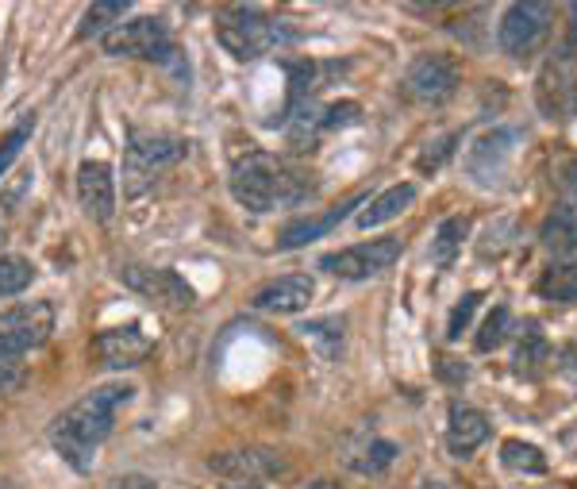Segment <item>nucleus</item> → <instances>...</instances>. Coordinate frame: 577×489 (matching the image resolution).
<instances>
[{"label":"nucleus","mask_w":577,"mask_h":489,"mask_svg":"<svg viewBox=\"0 0 577 489\" xmlns=\"http://www.w3.org/2000/svg\"><path fill=\"white\" fill-rule=\"evenodd\" d=\"M516 143H520V132H512V127H497V132L482 135V139L469 147L466 170L482 185H493L500 174H505V167H508V158H512Z\"/></svg>","instance_id":"obj_13"},{"label":"nucleus","mask_w":577,"mask_h":489,"mask_svg":"<svg viewBox=\"0 0 577 489\" xmlns=\"http://www.w3.org/2000/svg\"><path fill=\"white\" fill-rule=\"evenodd\" d=\"M508 328H512V312H508L505 305H497L489 316H485L482 332H477V351H497L500 343L508 340Z\"/></svg>","instance_id":"obj_28"},{"label":"nucleus","mask_w":577,"mask_h":489,"mask_svg":"<svg viewBox=\"0 0 577 489\" xmlns=\"http://www.w3.org/2000/svg\"><path fill=\"white\" fill-rule=\"evenodd\" d=\"M216 39L231 58L250 62V58H262L265 50L278 47L285 39V27L262 16L258 9H224L216 20Z\"/></svg>","instance_id":"obj_3"},{"label":"nucleus","mask_w":577,"mask_h":489,"mask_svg":"<svg viewBox=\"0 0 577 489\" xmlns=\"http://www.w3.org/2000/svg\"><path fill=\"white\" fill-rule=\"evenodd\" d=\"M477 305H482V289L466 293V297H462L459 305L451 308V320H446V340H451V343L462 340V332H466V323L474 320Z\"/></svg>","instance_id":"obj_29"},{"label":"nucleus","mask_w":577,"mask_h":489,"mask_svg":"<svg viewBox=\"0 0 577 489\" xmlns=\"http://www.w3.org/2000/svg\"><path fill=\"white\" fill-rule=\"evenodd\" d=\"M55 332V308L47 300H24L0 312V348L24 359L27 351L43 348Z\"/></svg>","instance_id":"obj_7"},{"label":"nucleus","mask_w":577,"mask_h":489,"mask_svg":"<svg viewBox=\"0 0 577 489\" xmlns=\"http://www.w3.org/2000/svg\"><path fill=\"white\" fill-rule=\"evenodd\" d=\"M362 201H366V197H362V193H354V197H347L343 205L328 208L324 216H308V220H288L285 228H281V236H278V251H297V247H305V243H313V239L328 236V231L339 228V224L347 220V213H351V208H359Z\"/></svg>","instance_id":"obj_17"},{"label":"nucleus","mask_w":577,"mask_h":489,"mask_svg":"<svg viewBox=\"0 0 577 489\" xmlns=\"http://www.w3.org/2000/svg\"><path fill=\"white\" fill-rule=\"evenodd\" d=\"M562 363H558V371L566 374V378H574L577 382V348H562Z\"/></svg>","instance_id":"obj_34"},{"label":"nucleus","mask_w":577,"mask_h":489,"mask_svg":"<svg viewBox=\"0 0 577 489\" xmlns=\"http://www.w3.org/2000/svg\"><path fill=\"white\" fill-rule=\"evenodd\" d=\"M551 20H554L551 4H535V0L508 4L505 16H500V32H497L500 50L512 58H531L535 50L546 47V39H551Z\"/></svg>","instance_id":"obj_5"},{"label":"nucleus","mask_w":577,"mask_h":489,"mask_svg":"<svg viewBox=\"0 0 577 489\" xmlns=\"http://www.w3.org/2000/svg\"><path fill=\"white\" fill-rule=\"evenodd\" d=\"M462 81V66L454 55H420L405 73V93L412 101H423V104H443L446 96H454Z\"/></svg>","instance_id":"obj_10"},{"label":"nucleus","mask_w":577,"mask_h":489,"mask_svg":"<svg viewBox=\"0 0 577 489\" xmlns=\"http://www.w3.org/2000/svg\"><path fill=\"white\" fill-rule=\"evenodd\" d=\"M500 463L508 470H520V474H543L546 470V458L535 443H523V440H505L500 443Z\"/></svg>","instance_id":"obj_25"},{"label":"nucleus","mask_w":577,"mask_h":489,"mask_svg":"<svg viewBox=\"0 0 577 489\" xmlns=\"http://www.w3.org/2000/svg\"><path fill=\"white\" fill-rule=\"evenodd\" d=\"M120 282L127 289L143 293V297L158 300L166 308H193L196 289L178 274V270H150V266H124L120 270Z\"/></svg>","instance_id":"obj_11"},{"label":"nucleus","mask_w":577,"mask_h":489,"mask_svg":"<svg viewBox=\"0 0 577 489\" xmlns=\"http://www.w3.org/2000/svg\"><path fill=\"white\" fill-rule=\"evenodd\" d=\"M466 236H469L466 216H446V220L439 224L435 239H431V262H439V266L454 262V254L462 251V239H466Z\"/></svg>","instance_id":"obj_24"},{"label":"nucleus","mask_w":577,"mask_h":489,"mask_svg":"<svg viewBox=\"0 0 577 489\" xmlns=\"http://www.w3.org/2000/svg\"><path fill=\"white\" fill-rule=\"evenodd\" d=\"M132 397H135V386L112 382V386L93 389V394H86L78 405H70V409L50 424V443H55V451L63 455V463H70L78 474L93 470L97 447L112 435L116 412L124 409Z\"/></svg>","instance_id":"obj_1"},{"label":"nucleus","mask_w":577,"mask_h":489,"mask_svg":"<svg viewBox=\"0 0 577 489\" xmlns=\"http://www.w3.org/2000/svg\"><path fill=\"white\" fill-rule=\"evenodd\" d=\"M239 489H254V486H239Z\"/></svg>","instance_id":"obj_41"},{"label":"nucleus","mask_w":577,"mask_h":489,"mask_svg":"<svg viewBox=\"0 0 577 489\" xmlns=\"http://www.w3.org/2000/svg\"><path fill=\"white\" fill-rule=\"evenodd\" d=\"M101 47H104V55H112V58H147V62H170V58L178 55L166 24L155 16L116 24L101 39Z\"/></svg>","instance_id":"obj_6"},{"label":"nucleus","mask_w":577,"mask_h":489,"mask_svg":"<svg viewBox=\"0 0 577 489\" xmlns=\"http://www.w3.org/2000/svg\"><path fill=\"white\" fill-rule=\"evenodd\" d=\"M112 489H158L150 478H143V474H127V478H120Z\"/></svg>","instance_id":"obj_36"},{"label":"nucleus","mask_w":577,"mask_h":489,"mask_svg":"<svg viewBox=\"0 0 577 489\" xmlns=\"http://www.w3.org/2000/svg\"><path fill=\"white\" fill-rule=\"evenodd\" d=\"M305 336H313V340H331V351L343 343V320H313L301 328Z\"/></svg>","instance_id":"obj_33"},{"label":"nucleus","mask_w":577,"mask_h":489,"mask_svg":"<svg viewBox=\"0 0 577 489\" xmlns=\"http://www.w3.org/2000/svg\"><path fill=\"white\" fill-rule=\"evenodd\" d=\"M412 201H416V185H408V182L393 185V190H385V193H377V197L359 213V228L370 231V228H382V224L397 220V216L405 213Z\"/></svg>","instance_id":"obj_20"},{"label":"nucleus","mask_w":577,"mask_h":489,"mask_svg":"<svg viewBox=\"0 0 577 489\" xmlns=\"http://www.w3.org/2000/svg\"><path fill=\"white\" fill-rule=\"evenodd\" d=\"M313 293H316V285L308 274H285V277L265 282L262 289H254L250 305H254L258 312H301V308H308Z\"/></svg>","instance_id":"obj_16"},{"label":"nucleus","mask_w":577,"mask_h":489,"mask_svg":"<svg viewBox=\"0 0 577 489\" xmlns=\"http://www.w3.org/2000/svg\"><path fill=\"white\" fill-rule=\"evenodd\" d=\"M535 101L546 120H574L577 116V66L574 50H558L543 62L535 78Z\"/></svg>","instance_id":"obj_8"},{"label":"nucleus","mask_w":577,"mask_h":489,"mask_svg":"<svg viewBox=\"0 0 577 489\" xmlns=\"http://www.w3.org/2000/svg\"><path fill=\"white\" fill-rule=\"evenodd\" d=\"M32 132H35V112H24L16 127H9V132L0 135V178L9 174V167L20 158V150L27 147Z\"/></svg>","instance_id":"obj_26"},{"label":"nucleus","mask_w":577,"mask_h":489,"mask_svg":"<svg viewBox=\"0 0 577 489\" xmlns=\"http://www.w3.org/2000/svg\"><path fill=\"white\" fill-rule=\"evenodd\" d=\"M0 489H20V486H16V481H4V478H0Z\"/></svg>","instance_id":"obj_40"},{"label":"nucleus","mask_w":577,"mask_h":489,"mask_svg":"<svg viewBox=\"0 0 577 489\" xmlns=\"http://www.w3.org/2000/svg\"><path fill=\"white\" fill-rule=\"evenodd\" d=\"M539 297L543 300H558V305H574L577 300V259L574 262H562V266L543 270L539 277Z\"/></svg>","instance_id":"obj_23"},{"label":"nucleus","mask_w":577,"mask_h":489,"mask_svg":"<svg viewBox=\"0 0 577 489\" xmlns=\"http://www.w3.org/2000/svg\"><path fill=\"white\" fill-rule=\"evenodd\" d=\"M24 378H27L24 359L0 348V397H4V394H16V389L24 386Z\"/></svg>","instance_id":"obj_30"},{"label":"nucleus","mask_w":577,"mask_h":489,"mask_svg":"<svg viewBox=\"0 0 577 489\" xmlns=\"http://www.w3.org/2000/svg\"><path fill=\"white\" fill-rule=\"evenodd\" d=\"M308 489H343V486H336V481H313Z\"/></svg>","instance_id":"obj_38"},{"label":"nucleus","mask_w":577,"mask_h":489,"mask_svg":"<svg viewBox=\"0 0 577 489\" xmlns=\"http://www.w3.org/2000/svg\"><path fill=\"white\" fill-rule=\"evenodd\" d=\"M539 243L551 254H574L577 251V208L558 205L539 228Z\"/></svg>","instance_id":"obj_21"},{"label":"nucleus","mask_w":577,"mask_h":489,"mask_svg":"<svg viewBox=\"0 0 577 489\" xmlns=\"http://www.w3.org/2000/svg\"><path fill=\"white\" fill-rule=\"evenodd\" d=\"M423 489H446L443 481H423Z\"/></svg>","instance_id":"obj_39"},{"label":"nucleus","mask_w":577,"mask_h":489,"mask_svg":"<svg viewBox=\"0 0 577 489\" xmlns=\"http://www.w3.org/2000/svg\"><path fill=\"white\" fill-rule=\"evenodd\" d=\"M489 440V420L485 412L469 409V405H451V424H446V447L454 458H466Z\"/></svg>","instance_id":"obj_18"},{"label":"nucleus","mask_w":577,"mask_h":489,"mask_svg":"<svg viewBox=\"0 0 577 489\" xmlns=\"http://www.w3.org/2000/svg\"><path fill=\"white\" fill-rule=\"evenodd\" d=\"M359 116H362L359 104H354V101H339V104H331V109H324V116L316 120V124H320L324 132H336V127L359 124Z\"/></svg>","instance_id":"obj_32"},{"label":"nucleus","mask_w":577,"mask_h":489,"mask_svg":"<svg viewBox=\"0 0 577 489\" xmlns=\"http://www.w3.org/2000/svg\"><path fill=\"white\" fill-rule=\"evenodd\" d=\"M93 351L109 371H132L150 355V340L143 336L139 323H127V328H109V332L97 336Z\"/></svg>","instance_id":"obj_14"},{"label":"nucleus","mask_w":577,"mask_h":489,"mask_svg":"<svg viewBox=\"0 0 577 489\" xmlns=\"http://www.w3.org/2000/svg\"><path fill=\"white\" fill-rule=\"evenodd\" d=\"M566 16H569V43H566V50H577V4H569Z\"/></svg>","instance_id":"obj_37"},{"label":"nucleus","mask_w":577,"mask_h":489,"mask_svg":"<svg viewBox=\"0 0 577 489\" xmlns=\"http://www.w3.org/2000/svg\"><path fill=\"white\" fill-rule=\"evenodd\" d=\"M313 193L305 170L288 167L285 158L270 150H247L231 167V197L247 213H273V208L301 205Z\"/></svg>","instance_id":"obj_2"},{"label":"nucleus","mask_w":577,"mask_h":489,"mask_svg":"<svg viewBox=\"0 0 577 489\" xmlns=\"http://www.w3.org/2000/svg\"><path fill=\"white\" fill-rule=\"evenodd\" d=\"M185 139L178 135H143L135 132L132 143H127V155H124V193L127 197H139L155 185V178L162 170L178 167L185 158Z\"/></svg>","instance_id":"obj_4"},{"label":"nucleus","mask_w":577,"mask_h":489,"mask_svg":"<svg viewBox=\"0 0 577 489\" xmlns=\"http://www.w3.org/2000/svg\"><path fill=\"white\" fill-rule=\"evenodd\" d=\"M397 458V443H389V440H377V443H370V451H366V458H359L354 463V470H362V474H382L385 466Z\"/></svg>","instance_id":"obj_31"},{"label":"nucleus","mask_w":577,"mask_h":489,"mask_svg":"<svg viewBox=\"0 0 577 489\" xmlns=\"http://www.w3.org/2000/svg\"><path fill=\"white\" fill-rule=\"evenodd\" d=\"M397 259H400V239L385 236V239H370V243L343 247V251L336 254H324L320 270L347 277V282H362V277H374L382 274V270H389Z\"/></svg>","instance_id":"obj_9"},{"label":"nucleus","mask_w":577,"mask_h":489,"mask_svg":"<svg viewBox=\"0 0 577 489\" xmlns=\"http://www.w3.org/2000/svg\"><path fill=\"white\" fill-rule=\"evenodd\" d=\"M551 363H554V351H551V343H546L543 328H539L535 320H528V328H523L520 343H516L512 371L520 374V378L535 382V378H543V374L551 371Z\"/></svg>","instance_id":"obj_19"},{"label":"nucleus","mask_w":577,"mask_h":489,"mask_svg":"<svg viewBox=\"0 0 577 489\" xmlns=\"http://www.w3.org/2000/svg\"><path fill=\"white\" fill-rule=\"evenodd\" d=\"M562 185H566V193L577 201V158H569L566 167H562Z\"/></svg>","instance_id":"obj_35"},{"label":"nucleus","mask_w":577,"mask_h":489,"mask_svg":"<svg viewBox=\"0 0 577 489\" xmlns=\"http://www.w3.org/2000/svg\"><path fill=\"white\" fill-rule=\"evenodd\" d=\"M127 0H97V4H89L86 16H81V27H78V39H93V35H109L116 24H124L127 16Z\"/></svg>","instance_id":"obj_22"},{"label":"nucleus","mask_w":577,"mask_h":489,"mask_svg":"<svg viewBox=\"0 0 577 489\" xmlns=\"http://www.w3.org/2000/svg\"><path fill=\"white\" fill-rule=\"evenodd\" d=\"M78 201L89 220L109 224L116 213V174L109 162H81L78 170Z\"/></svg>","instance_id":"obj_12"},{"label":"nucleus","mask_w":577,"mask_h":489,"mask_svg":"<svg viewBox=\"0 0 577 489\" xmlns=\"http://www.w3.org/2000/svg\"><path fill=\"white\" fill-rule=\"evenodd\" d=\"M35 270L27 259H20V254H0V297H16V293H24L27 285H32Z\"/></svg>","instance_id":"obj_27"},{"label":"nucleus","mask_w":577,"mask_h":489,"mask_svg":"<svg viewBox=\"0 0 577 489\" xmlns=\"http://www.w3.org/2000/svg\"><path fill=\"white\" fill-rule=\"evenodd\" d=\"M208 470L224 474V478L235 481H254V478H273V474L285 470V458L278 451H265V447H247V451H224V455H212L208 458Z\"/></svg>","instance_id":"obj_15"}]
</instances>
